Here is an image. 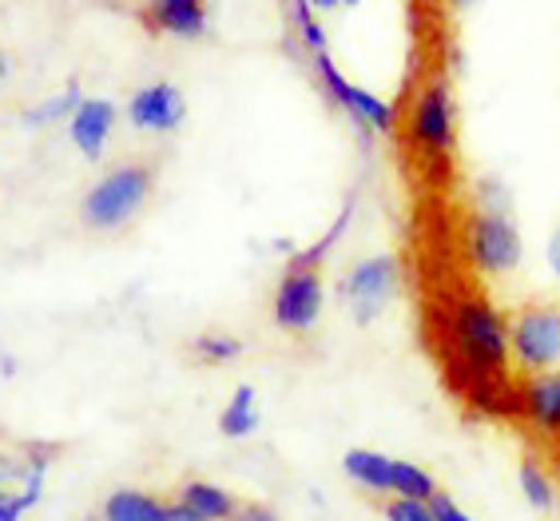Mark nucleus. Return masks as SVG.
<instances>
[{
	"label": "nucleus",
	"instance_id": "obj_11",
	"mask_svg": "<svg viewBox=\"0 0 560 521\" xmlns=\"http://www.w3.org/2000/svg\"><path fill=\"white\" fill-rule=\"evenodd\" d=\"M187 116V100L175 84H148L128 100V120L143 131H172Z\"/></svg>",
	"mask_w": 560,
	"mask_h": 521
},
{
	"label": "nucleus",
	"instance_id": "obj_8",
	"mask_svg": "<svg viewBox=\"0 0 560 521\" xmlns=\"http://www.w3.org/2000/svg\"><path fill=\"white\" fill-rule=\"evenodd\" d=\"M318 315H323V275L318 267L291 263L275 291V323L291 335H302L318 323Z\"/></svg>",
	"mask_w": 560,
	"mask_h": 521
},
{
	"label": "nucleus",
	"instance_id": "obj_6",
	"mask_svg": "<svg viewBox=\"0 0 560 521\" xmlns=\"http://www.w3.org/2000/svg\"><path fill=\"white\" fill-rule=\"evenodd\" d=\"M517 422L533 435L537 445L560 450V367L521 379Z\"/></svg>",
	"mask_w": 560,
	"mask_h": 521
},
{
	"label": "nucleus",
	"instance_id": "obj_23",
	"mask_svg": "<svg viewBox=\"0 0 560 521\" xmlns=\"http://www.w3.org/2000/svg\"><path fill=\"white\" fill-rule=\"evenodd\" d=\"M386 521H438L430 510V501H418V498H394L386 501Z\"/></svg>",
	"mask_w": 560,
	"mask_h": 521
},
{
	"label": "nucleus",
	"instance_id": "obj_28",
	"mask_svg": "<svg viewBox=\"0 0 560 521\" xmlns=\"http://www.w3.org/2000/svg\"><path fill=\"white\" fill-rule=\"evenodd\" d=\"M9 77V60H4V53H0V80Z\"/></svg>",
	"mask_w": 560,
	"mask_h": 521
},
{
	"label": "nucleus",
	"instance_id": "obj_1",
	"mask_svg": "<svg viewBox=\"0 0 560 521\" xmlns=\"http://www.w3.org/2000/svg\"><path fill=\"white\" fill-rule=\"evenodd\" d=\"M425 326L430 355L465 406L486 418H517L521 374L513 367L505 311L481 287H445L433 294Z\"/></svg>",
	"mask_w": 560,
	"mask_h": 521
},
{
	"label": "nucleus",
	"instance_id": "obj_7",
	"mask_svg": "<svg viewBox=\"0 0 560 521\" xmlns=\"http://www.w3.org/2000/svg\"><path fill=\"white\" fill-rule=\"evenodd\" d=\"M398 282H401V271L394 255H370V259L350 267V275H346V282H342V299L350 303L358 323H370V319L382 315L389 306V299L398 294Z\"/></svg>",
	"mask_w": 560,
	"mask_h": 521
},
{
	"label": "nucleus",
	"instance_id": "obj_16",
	"mask_svg": "<svg viewBox=\"0 0 560 521\" xmlns=\"http://www.w3.org/2000/svg\"><path fill=\"white\" fill-rule=\"evenodd\" d=\"M179 501H184L199 521H231L235 518V501H231V494H223L219 486H207V482H187Z\"/></svg>",
	"mask_w": 560,
	"mask_h": 521
},
{
	"label": "nucleus",
	"instance_id": "obj_14",
	"mask_svg": "<svg viewBox=\"0 0 560 521\" xmlns=\"http://www.w3.org/2000/svg\"><path fill=\"white\" fill-rule=\"evenodd\" d=\"M342 466L358 486L374 489V494H394V458L374 454V450H350Z\"/></svg>",
	"mask_w": 560,
	"mask_h": 521
},
{
	"label": "nucleus",
	"instance_id": "obj_21",
	"mask_svg": "<svg viewBox=\"0 0 560 521\" xmlns=\"http://www.w3.org/2000/svg\"><path fill=\"white\" fill-rule=\"evenodd\" d=\"M314 4L311 0H291V16H294V28H299V40L306 44V53L311 56H323L326 53V33L318 16H314Z\"/></svg>",
	"mask_w": 560,
	"mask_h": 521
},
{
	"label": "nucleus",
	"instance_id": "obj_20",
	"mask_svg": "<svg viewBox=\"0 0 560 521\" xmlns=\"http://www.w3.org/2000/svg\"><path fill=\"white\" fill-rule=\"evenodd\" d=\"M84 104V96H80V84H68L60 96H52V100H44V104H36V108H28L24 112V124H52V120H65V116H72L75 108Z\"/></svg>",
	"mask_w": 560,
	"mask_h": 521
},
{
	"label": "nucleus",
	"instance_id": "obj_26",
	"mask_svg": "<svg viewBox=\"0 0 560 521\" xmlns=\"http://www.w3.org/2000/svg\"><path fill=\"white\" fill-rule=\"evenodd\" d=\"M311 4H314L318 12H330V9H358L362 0H311Z\"/></svg>",
	"mask_w": 560,
	"mask_h": 521
},
{
	"label": "nucleus",
	"instance_id": "obj_22",
	"mask_svg": "<svg viewBox=\"0 0 560 521\" xmlns=\"http://www.w3.org/2000/svg\"><path fill=\"white\" fill-rule=\"evenodd\" d=\"M195 359L211 362V367H219V362H231L243 355V343H238L235 335H199L195 338Z\"/></svg>",
	"mask_w": 560,
	"mask_h": 521
},
{
	"label": "nucleus",
	"instance_id": "obj_17",
	"mask_svg": "<svg viewBox=\"0 0 560 521\" xmlns=\"http://www.w3.org/2000/svg\"><path fill=\"white\" fill-rule=\"evenodd\" d=\"M259 426V410H255V391L238 386L235 398L226 402V410L219 414V435L223 438H247Z\"/></svg>",
	"mask_w": 560,
	"mask_h": 521
},
{
	"label": "nucleus",
	"instance_id": "obj_12",
	"mask_svg": "<svg viewBox=\"0 0 560 521\" xmlns=\"http://www.w3.org/2000/svg\"><path fill=\"white\" fill-rule=\"evenodd\" d=\"M112 128H116V108H112V100H84V104L68 116V136H72V143L88 155V160H100Z\"/></svg>",
	"mask_w": 560,
	"mask_h": 521
},
{
	"label": "nucleus",
	"instance_id": "obj_10",
	"mask_svg": "<svg viewBox=\"0 0 560 521\" xmlns=\"http://www.w3.org/2000/svg\"><path fill=\"white\" fill-rule=\"evenodd\" d=\"M52 450H33L24 466L12 458H0V521H16L28 506H36L44 494V470Z\"/></svg>",
	"mask_w": 560,
	"mask_h": 521
},
{
	"label": "nucleus",
	"instance_id": "obj_27",
	"mask_svg": "<svg viewBox=\"0 0 560 521\" xmlns=\"http://www.w3.org/2000/svg\"><path fill=\"white\" fill-rule=\"evenodd\" d=\"M549 263H552V271L560 275V231L549 240Z\"/></svg>",
	"mask_w": 560,
	"mask_h": 521
},
{
	"label": "nucleus",
	"instance_id": "obj_9",
	"mask_svg": "<svg viewBox=\"0 0 560 521\" xmlns=\"http://www.w3.org/2000/svg\"><path fill=\"white\" fill-rule=\"evenodd\" d=\"M314 72H318L323 88L330 92V100H335L338 108H342L354 124H362V128H374V131H394V124H398V108H394V104H386V100L370 96L366 88L350 84V80L338 72L335 60H330V53L314 56Z\"/></svg>",
	"mask_w": 560,
	"mask_h": 521
},
{
	"label": "nucleus",
	"instance_id": "obj_29",
	"mask_svg": "<svg viewBox=\"0 0 560 521\" xmlns=\"http://www.w3.org/2000/svg\"><path fill=\"white\" fill-rule=\"evenodd\" d=\"M453 9H465V4H474V0H450Z\"/></svg>",
	"mask_w": 560,
	"mask_h": 521
},
{
	"label": "nucleus",
	"instance_id": "obj_24",
	"mask_svg": "<svg viewBox=\"0 0 560 521\" xmlns=\"http://www.w3.org/2000/svg\"><path fill=\"white\" fill-rule=\"evenodd\" d=\"M430 510H433V518H438V521H474V518H465V513L453 506L450 494H442V489L430 498Z\"/></svg>",
	"mask_w": 560,
	"mask_h": 521
},
{
	"label": "nucleus",
	"instance_id": "obj_4",
	"mask_svg": "<svg viewBox=\"0 0 560 521\" xmlns=\"http://www.w3.org/2000/svg\"><path fill=\"white\" fill-rule=\"evenodd\" d=\"M509 347L517 374H540L560 362V306L528 303L509 319Z\"/></svg>",
	"mask_w": 560,
	"mask_h": 521
},
{
	"label": "nucleus",
	"instance_id": "obj_13",
	"mask_svg": "<svg viewBox=\"0 0 560 521\" xmlns=\"http://www.w3.org/2000/svg\"><path fill=\"white\" fill-rule=\"evenodd\" d=\"M148 24L163 36L195 40L207 28V0H148Z\"/></svg>",
	"mask_w": 560,
	"mask_h": 521
},
{
	"label": "nucleus",
	"instance_id": "obj_5",
	"mask_svg": "<svg viewBox=\"0 0 560 521\" xmlns=\"http://www.w3.org/2000/svg\"><path fill=\"white\" fill-rule=\"evenodd\" d=\"M148 192H151V172L143 163H128V167L108 172L84 199L88 228L108 231V228H119V223H128L143 207Z\"/></svg>",
	"mask_w": 560,
	"mask_h": 521
},
{
	"label": "nucleus",
	"instance_id": "obj_2",
	"mask_svg": "<svg viewBox=\"0 0 560 521\" xmlns=\"http://www.w3.org/2000/svg\"><path fill=\"white\" fill-rule=\"evenodd\" d=\"M401 143H406L413 167L430 184H445L453 175V160H457V100H453V84L442 72H430L413 88L406 116H401Z\"/></svg>",
	"mask_w": 560,
	"mask_h": 521
},
{
	"label": "nucleus",
	"instance_id": "obj_3",
	"mask_svg": "<svg viewBox=\"0 0 560 521\" xmlns=\"http://www.w3.org/2000/svg\"><path fill=\"white\" fill-rule=\"evenodd\" d=\"M462 243H465V263L477 275H489V279L509 275L521 263L517 223L509 219V211H497V207H474L465 216Z\"/></svg>",
	"mask_w": 560,
	"mask_h": 521
},
{
	"label": "nucleus",
	"instance_id": "obj_25",
	"mask_svg": "<svg viewBox=\"0 0 560 521\" xmlns=\"http://www.w3.org/2000/svg\"><path fill=\"white\" fill-rule=\"evenodd\" d=\"M231 521H279V518H275L267 506H243V510H235Z\"/></svg>",
	"mask_w": 560,
	"mask_h": 521
},
{
	"label": "nucleus",
	"instance_id": "obj_15",
	"mask_svg": "<svg viewBox=\"0 0 560 521\" xmlns=\"http://www.w3.org/2000/svg\"><path fill=\"white\" fill-rule=\"evenodd\" d=\"M167 506L140 489H119L104 501V521H163Z\"/></svg>",
	"mask_w": 560,
	"mask_h": 521
},
{
	"label": "nucleus",
	"instance_id": "obj_19",
	"mask_svg": "<svg viewBox=\"0 0 560 521\" xmlns=\"http://www.w3.org/2000/svg\"><path fill=\"white\" fill-rule=\"evenodd\" d=\"M521 489H525L528 506H537V510H552V501H557V489H552V478L545 474L537 458H525L521 462Z\"/></svg>",
	"mask_w": 560,
	"mask_h": 521
},
{
	"label": "nucleus",
	"instance_id": "obj_18",
	"mask_svg": "<svg viewBox=\"0 0 560 521\" xmlns=\"http://www.w3.org/2000/svg\"><path fill=\"white\" fill-rule=\"evenodd\" d=\"M394 494H398V498L430 501L433 494H438V482H433L430 470L413 466V462H394Z\"/></svg>",
	"mask_w": 560,
	"mask_h": 521
}]
</instances>
